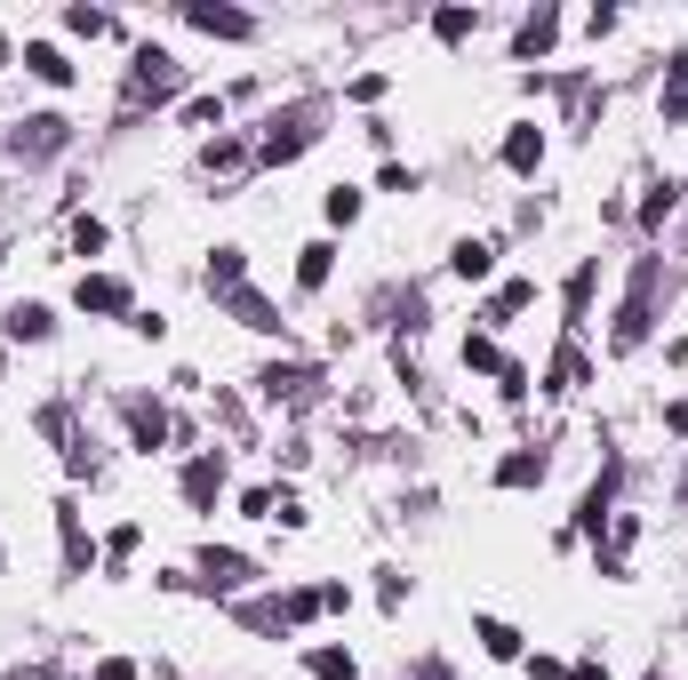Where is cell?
Masks as SVG:
<instances>
[{
  "instance_id": "12",
  "label": "cell",
  "mask_w": 688,
  "mask_h": 680,
  "mask_svg": "<svg viewBox=\"0 0 688 680\" xmlns=\"http://www.w3.org/2000/svg\"><path fill=\"white\" fill-rule=\"evenodd\" d=\"M225 304H232V321H240V328H257V336H272V328H281V313H272V304H264L257 289H232Z\"/></svg>"
},
{
  "instance_id": "16",
  "label": "cell",
  "mask_w": 688,
  "mask_h": 680,
  "mask_svg": "<svg viewBox=\"0 0 688 680\" xmlns=\"http://www.w3.org/2000/svg\"><path fill=\"white\" fill-rule=\"evenodd\" d=\"M24 73H41L49 88H64V81H73V64H64V49H49V41H24Z\"/></svg>"
},
{
  "instance_id": "35",
  "label": "cell",
  "mask_w": 688,
  "mask_h": 680,
  "mask_svg": "<svg viewBox=\"0 0 688 680\" xmlns=\"http://www.w3.org/2000/svg\"><path fill=\"white\" fill-rule=\"evenodd\" d=\"M96 680H136V665H128V657H105V665H96Z\"/></svg>"
},
{
  "instance_id": "4",
  "label": "cell",
  "mask_w": 688,
  "mask_h": 680,
  "mask_svg": "<svg viewBox=\"0 0 688 680\" xmlns=\"http://www.w3.org/2000/svg\"><path fill=\"white\" fill-rule=\"evenodd\" d=\"M64 136H73V121H64V113H32V121L17 128V153H24V160H49V153H64Z\"/></svg>"
},
{
  "instance_id": "17",
  "label": "cell",
  "mask_w": 688,
  "mask_h": 680,
  "mask_svg": "<svg viewBox=\"0 0 688 680\" xmlns=\"http://www.w3.org/2000/svg\"><path fill=\"white\" fill-rule=\"evenodd\" d=\"M209 289H217V296L249 289V257H240V249H217V257H209Z\"/></svg>"
},
{
  "instance_id": "5",
  "label": "cell",
  "mask_w": 688,
  "mask_h": 680,
  "mask_svg": "<svg viewBox=\"0 0 688 680\" xmlns=\"http://www.w3.org/2000/svg\"><path fill=\"white\" fill-rule=\"evenodd\" d=\"M249 576H257V561H249V553H217V544L200 553V585H209V593H240Z\"/></svg>"
},
{
  "instance_id": "22",
  "label": "cell",
  "mask_w": 688,
  "mask_h": 680,
  "mask_svg": "<svg viewBox=\"0 0 688 680\" xmlns=\"http://www.w3.org/2000/svg\"><path fill=\"white\" fill-rule=\"evenodd\" d=\"M56 529H64V568L81 576V568H88L96 553H88V536H81V521H73V504H56Z\"/></svg>"
},
{
  "instance_id": "28",
  "label": "cell",
  "mask_w": 688,
  "mask_h": 680,
  "mask_svg": "<svg viewBox=\"0 0 688 680\" xmlns=\"http://www.w3.org/2000/svg\"><path fill=\"white\" fill-rule=\"evenodd\" d=\"M240 625H257V632H281L289 617H281V600H249V608H240Z\"/></svg>"
},
{
  "instance_id": "11",
  "label": "cell",
  "mask_w": 688,
  "mask_h": 680,
  "mask_svg": "<svg viewBox=\"0 0 688 680\" xmlns=\"http://www.w3.org/2000/svg\"><path fill=\"white\" fill-rule=\"evenodd\" d=\"M472 640H480V649H489L497 665H512V657H521V632H512L504 617H472Z\"/></svg>"
},
{
  "instance_id": "33",
  "label": "cell",
  "mask_w": 688,
  "mask_h": 680,
  "mask_svg": "<svg viewBox=\"0 0 688 680\" xmlns=\"http://www.w3.org/2000/svg\"><path fill=\"white\" fill-rule=\"evenodd\" d=\"M73 249H81V257H96V249H105V224L81 217V224H73Z\"/></svg>"
},
{
  "instance_id": "6",
  "label": "cell",
  "mask_w": 688,
  "mask_h": 680,
  "mask_svg": "<svg viewBox=\"0 0 688 680\" xmlns=\"http://www.w3.org/2000/svg\"><path fill=\"white\" fill-rule=\"evenodd\" d=\"M185 24L192 32H209V41H249V17H240V9H209V0H192V9H185Z\"/></svg>"
},
{
  "instance_id": "31",
  "label": "cell",
  "mask_w": 688,
  "mask_h": 680,
  "mask_svg": "<svg viewBox=\"0 0 688 680\" xmlns=\"http://www.w3.org/2000/svg\"><path fill=\"white\" fill-rule=\"evenodd\" d=\"M64 24H73L81 41H96V32H113V17H105V9H64Z\"/></svg>"
},
{
  "instance_id": "26",
  "label": "cell",
  "mask_w": 688,
  "mask_h": 680,
  "mask_svg": "<svg viewBox=\"0 0 688 680\" xmlns=\"http://www.w3.org/2000/svg\"><path fill=\"white\" fill-rule=\"evenodd\" d=\"M529 304H536V289H529V281H504V289H497V304H489V321H512V313H529Z\"/></svg>"
},
{
  "instance_id": "14",
  "label": "cell",
  "mask_w": 688,
  "mask_h": 680,
  "mask_svg": "<svg viewBox=\"0 0 688 680\" xmlns=\"http://www.w3.org/2000/svg\"><path fill=\"white\" fill-rule=\"evenodd\" d=\"M449 272H457V281H489V272H497V241H457Z\"/></svg>"
},
{
  "instance_id": "3",
  "label": "cell",
  "mask_w": 688,
  "mask_h": 680,
  "mask_svg": "<svg viewBox=\"0 0 688 680\" xmlns=\"http://www.w3.org/2000/svg\"><path fill=\"white\" fill-rule=\"evenodd\" d=\"M185 73H177V56L168 49H136V73H128V105H145V96H168Z\"/></svg>"
},
{
  "instance_id": "7",
  "label": "cell",
  "mask_w": 688,
  "mask_h": 680,
  "mask_svg": "<svg viewBox=\"0 0 688 680\" xmlns=\"http://www.w3.org/2000/svg\"><path fill=\"white\" fill-rule=\"evenodd\" d=\"M81 313H128V281H113V272H81Z\"/></svg>"
},
{
  "instance_id": "37",
  "label": "cell",
  "mask_w": 688,
  "mask_h": 680,
  "mask_svg": "<svg viewBox=\"0 0 688 680\" xmlns=\"http://www.w3.org/2000/svg\"><path fill=\"white\" fill-rule=\"evenodd\" d=\"M569 680H608V665H569Z\"/></svg>"
},
{
  "instance_id": "40",
  "label": "cell",
  "mask_w": 688,
  "mask_h": 680,
  "mask_svg": "<svg viewBox=\"0 0 688 680\" xmlns=\"http://www.w3.org/2000/svg\"><path fill=\"white\" fill-rule=\"evenodd\" d=\"M648 680H665V672H648Z\"/></svg>"
},
{
  "instance_id": "27",
  "label": "cell",
  "mask_w": 688,
  "mask_h": 680,
  "mask_svg": "<svg viewBox=\"0 0 688 680\" xmlns=\"http://www.w3.org/2000/svg\"><path fill=\"white\" fill-rule=\"evenodd\" d=\"M472 24H480L472 9H440V17H432V32H440L449 49H457V41H472Z\"/></svg>"
},
{
  "instance_id": "23",
  "label": "cell",
  "mask_w": 688,
  "mask_h": 680,
  "mask_svg": "<svg viewBox=\"0 0 688 680\" xmlns=\"http://www.w3.org/2000/svg\"><path fill=\"white\" fill-rule=\"evenodd\" d=\"M608 496H616V464L601 472L593 489H584V504H576V529H601V513H608Z\"/></svg>"
},
{
  "instance_id": "8",
  "label": "cell",
  "mask_w": 688,
  "mask_h": 680,
  "mask_svg": "<svg viewBox=\"0 0 688 680\" xmlns=\"http://www.w3.org/2000/svg\"><path fill=\"white\" fill-rule=\"evenodd\" d=\"M536 160H544V128H536V121H521V128L504 136V168H512V177H529Z\"/></svg>"
},
{
  "instance_id": "24",
  "label": "cell",
  "mask_w": 688,
  "mask_h": 680,
  "mask_svg": "<svg viewBox=\"0 0 688 680\" xmlns=\"http://www.w3.org/2000/svg\"><path fill=\"white\" fill-rule=\"evenodd\" d=\"M329 264H336V249H329V241H304V249H296V281H304V289H321V281H329Z\"/></svg>"
},
{
  "instance_id": "20",
  "label": "cell",
  "mask_w": 688,
  "mask_h": 680,
  "mask_svg": "<svg viewBox=\"0 0 688 680\" xmlns=\"http://www.w3.org/2000/svg\"><path fill=\"white\" fill-rule=\"evenodd\" d=\"M497 481H504V489H536V481H544V449L504 457V464H497Z\"/></svg>"
},
{
  "instance_id": "34",
  "label": "cell",
  "mask_w": 688,
  "mask_h": 680,
  "mask_svg": "<svg viewBox=\"0 0 688 680\" xmlns=\"http://www.w3.org/2000/svg\"><path fill=\"white\" fill-rule=\"evenodd\" d=\"M217 113H225V96H192V105H185V121H192V128H209Z\"/></svg>"
},
{
  "instance_id": "38",
  "label": "cell",
  "mask_w": 688,
  "mask_h": 680,
  "mask_svg": "<svg viewBox=\"0 0 688 680\" xmlns=\"http://www.w3.org/2000/svg\"><path fill=\"white\" fill-rule=\"evenodd\" d=\"M417 680H449V665H417Z\"/></svg>"
},
{
  "instance_id": "15",
  "label": "cell",
  "mask_w": 688,
  "mask_h": 680,
  "mask_svg": "<svg viewBox=\"0 0 688 680\" xmlns=\"http://www.w3.org/2000/svg\"><path fill=\"white\" fill-rule=\"evenodd\" d=\"M128 432H136V449H160V440H168L160 400H128Z\"/></svg>"
},
{
  "instance_id": "9",
  "label": "cell",
  "mask_w": 688,
  "mask_h": 680,
  "mask_svg": "<svg viewBox=\"0 0 688 680\" xmlns=\"http://www.w3.org/2000/svg\"><path fill=\"white\" fill-rule=\"evenodd\" d=\"M257 385H264V400H313L321 377H313V368H264Z\"/></svg>"
},
{
  "instance_id": "41",
  "label": "cell",
  "mask_w": 688,
  "mask_h": 680,
  "mask_svg": "<svg viewBox=\"0 0 688 680\" xmlns=\"http://www.w3.org/2000/svg\"><path fill=\"white\" fill-rule=\"evenodd\" d=\"M0 257H9V249H0Z\"/></svg>"
},
{
  "instance_id": "39",
  "label": "cell",
  "mask_w": 688,
  "mask_h": 680,
  "mask_svg": "<svg viewBox=\"0 0 688 680\" xmlns=\"http://www.w3.org/2000/svg\"><path fill=\"white\" fill-rule=\"evenodd\" d=\"M0 64H9V32H0Z\"/></svg>"
},
{
  "instance_id": "36",
  "label": "cell",
  "mask_w": 688,
  "mask_h": 680,
  "mask_svg": "<svg viewBox=\"0 0 688 680\" xmlns=\"http://www.w3.org/2000/svg\"><path fill=\"white\" fill-rule=\"evenodd\" d=\"M665 425H673V432H688V400H673V408H665Z\"/></svg>"
},
{
  "instance_id": "10",
  "label": "cell",
  "mask_w": 688,
  "mask_h": 680,
  "mask_svg": "<svg viewBox=\"0 0 688 680\" xmlns=\"http://www.w3.org/2000/svg\"><path fill=\"white\" fill-rule=\"evenodd\" d=\"M657 105H665V128H680V121H688V49L665 64V96H657Z\"/></svg>"
},
{
  "instance_id": "25",
  "label": "cell",
  "mask_w": 688,
  "mask_h": 680,
  "mask_svg": "<svg viewBox=\"0 0 688 680\" xmlns=\"http://www.w3.org/2000/svg\"><path fill=\"white\" fill-rule=\"evenodd\" d=\"M304 672H313V680H361V665L344 657V649H313V657H304Z\"/></svg>"
},
{
  "instance_id": "30",
  "label": "cell",
  "mask_w": 688,
  "mask_h": 680,
  "mask_svg": "<svg viewBox=\"0 0 688 680\" xmlns=\"http://www.w3.org/2000/svg\"><path fill=\"white\" fill-rule=\"evenodd\" d=\"M465 368H489V377H497V368H504V353L489 345V336H465Z\"/></svg>"
},
{
  "instance_id": "19",
  "label": "cell",
  "mask_w": 688,
  "mask_h": 680,
  "mask_svg": "<svg viewBox=\"0 0 688 680\" xmlns=\"http://www.w3.org/2000/svg\"><path fill=\"white\" fill-rule=\"evenodd\" d=\"M553 41H561V17H553V9H536V17L521 24V41H512V49H521V56H544Z\"/></svg>"
},
{
  "instance_id": "32",
  "label": "cell",
  "mask_w": 688,
  "mask_h": 680,
  "mask_svg": "<svg viewBox=\"0 0 688 680\" xmlns=\"http://www.w3.org/2000/svg\"><path fill=\"white\" fill-rule=\"evenodd\" d=\"M353 217H361V192L336 185V192H329V224H353Z\"/></svg>"
},
{
  "instance_id": "29",
  "label": "cell",
  "mask_w": 688,
  "mask_h": 680,
  "mask_svg": "<svg viewBox=\"0 0 688 680\" xmlns=\"http://www.w3.org/2000/svg\"><path fill=\"white\" fill-rule=\"evenodd\" d=\"M321 608H329L321 593H289V600H281V617H289V625H313V617H321Z\"/></svg>"
},
{
  "instance_id": "2",
  "label": "cell",
  "mask_w": 688,
  "mask_h": 680,
  "mask_svg": "<svg viewBox=\"0 0 688 680\" xmlns=\"http://www.w3.org/2000/svg\"><path fill=\"white\" fill-rule=\"evenodd\" d=\"M313 145H321V105H296V113H281V121H272V136H264V160L281 168V160L313 153Z\"/></svg>"
},
{
  "instance_id": "1",
  "label": "cell",
  "mask_w": 688,
  "mask_h": 680,
  "mask_svg": "<svg viewBox=\"0 0 688 680\" xmlns=\"http://www.w3.org/2000/svg\"><path fill=\"white\" fill-rule=\"evenodd\" d=\"M657 289H665V264H657V257H640L633 289H625V313H616V353H633L640 336L657 328Z\"/></svg>"
},
{
  "instance_id": "13",
  "label": "cell",
  "mask_w": 688,
  "mask_h": 680,
  "mask_svg": "<svg viewBox=\"0 0 688 680\" xmlns=\"http://www.w3.org/2000/svg\"><path fill=\"white\" fill-rule=\"evenodd\" d=\"M217 489H225V457H192L185 464V496L192 504H217Z\"/></svg>"
},
{
  "instance_id": "21",
  "label": "cell",
  "mask_w": 688,
  "mask_h": 680,
  "mask_svg": "<svg viewBox=\"0 0 688 680\" xmlns=\"http://www.w3.org/2000/svg\"><path fill=\"white\" fill-rule=\"evenodd\" d=\"M576 385H584V353H576V345H561V353H553V368H544V393H576Z\"/></svg>"
},
{
  "instance_id": "18",
  "label": "cell",
  "mask_w": 688,
  "mask_h": 680,
  "mask_svg": "<svg viewBox=\"0 0 688 680\" xmlns=\"http://www.w3.org/2000/svg\"><path fill=\"white\" fill-rule=\"evenodd\" d=\"M49 328H56V321H49V304H9V336H17V345H41Z\"/></svg>"
}]
</instances>
